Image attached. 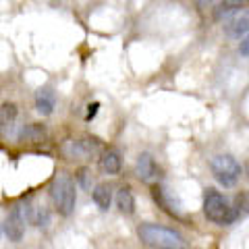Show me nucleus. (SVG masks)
<instances>
[{
	"label": "nucleus",
	"instance_id": "obj_1",
	"mask_svg": "<svg viewBox=\"0 0 249 249\" xmlns=\"http://www.w3.org/2000/svg\"><path fill=\"white\" fill-rule=\"evenodd\" d=\"M137 237L143 245L152 249H189L187 239L175 229L162 227V224L143 222L137 227Z\"/></svg>",
	"mask_w": 249,
	"mask_h": 249
},
{
	"label": "nucleus",
	"instance_id": "obj_2",
	"mask_svg": "<svg viewBox=\"0 0 249 249\" xmlns=\"http://www.w3.org/2000/svg\"><path fill=\"white\" fill-rule=\"evenodd\" d=\"M50 197L60 216H71L77 206V185L71 175L58 173L50 185Z\"/></svg>",
	"mask_w": 249,
	"mask_h": 249
},
{
	"label": "nucleus",
	"instance_id": "obj_3",
	"mask_svg": "<svg viewBox=\"0 0 249 249\" xmlns=\"http://www.w3.org/2000/svg\"><path fill=\"white\" fill-rule=\"evenodd\" d=\"M204 214L214 224H232L237 220L231 201L214 187H208L204 191Z\"/></svg>",
	"mask_w": 249,
	"mask_h": 249
},
{
	"label": "nucleus",
	"instance_id": "obj_4",
	"mask_svg": "<svg viewBox=\"0 0 249 249\" xmlns=\"http://www.w3.org/2000/svg\"><path fill=\"white\" fill-rule=\"evenodd\" d=\"M210 168H212V175L222 187H235L239 183L241 175H243V168L237 162V158H232L229 154H218L210 160Z\"/></svg>",
	"mask_w": 249,
	"mask_h": 249
},
{
	"label": "nucleus",
	"instance_id": "obj_5",
	"mask_svg": "<svg viewBox=\"0 0 249 249\" xmlns=\"http://www.w3.org/2000/svg\"><path fill=\"white\" fill-rule=\"evenodd\" d=\"M102 142L98 137H91V135H85L79 139H67L62 143V154L67 158H75V160H91L100 156L102 152Z\"/></svg>",
	"mask_w": 249,
	"mask_h": 249
},
{
	"label": "nucleus",
	"instance_id": "obj_6",
	"mask_svg": "<svg viewBox=\"0 0 249 249\" xmlns=\"http://www.w3.org/2000/svg\"><path fill=\"white\" fill-rule=\"evenodd\" d=\"M4 235L11 243H19L25 237V216H23L21 206H13L9 216L4 220Z\"/></svg>",
	"mask_w": 249,
	"mask_h": 249
},
{
	"label": "nucleus",
	"instance_id": "obj_7",
	"mask_svg": "<svg viewBox=\"0 0 249 249\" xmlns=\"http://www.w3.org/2000/svg\"><path fill=\"white\" fill-rule=\"evenodd\" d=\"M135 177L142 183L154 185L160 178V166L156 164L154 156L152 154H139L137 162H135Z\"/></svg>",
	"mask_w": 249,
	"mask_h": 249
},
{
	"label": "nucleus",
	"instance_id": "obj_8",
	"mask_svg": "<svg viewBox=\"0 0 249 249\" xmlns=\"http://www.w3.org/2000/svg\"><path fill=\"white\" fill-rule=\"evenodd\" d=\"M19 143H29V145H40L44 142H48V129L42 123H29L25 127H21L17 135Z\"/></svg>",
	"mask_w": 249,
	"mask_h": 249
},
{
	"label": "nucleus",
	"instance_id": "obj_9",
	"mask_svg": "<svg viewBox=\"0 0 249 249\" xmlns=\"http://www.w3.org/2000/svg\"><path fill=\"white\" fill-rule=\"evenodd\" d=\"M247 29H249V15L247 11H239L235 15H231L224 23V31H227V36L235 37V40H241V37L247 36Z\"/></svg>",
	"mask_w": 249,
	"mask_h": 249
},
{
	"label": "nucleus",
	"instance_id": "obj_10",
	"mask_svg": "<svg viewBox=\"0 0 249 249\" xmlns=\"http://www.w3.org/2000/svg\"><path fill=\"white\" fill-rule=\"evenodd\" d=\"M19 108L15 102H4L0 106V137H9L13 135L15 124H17Z\"/></svg>",
	"mask_w": 249,
	"mask_h": 249
},
{
	"label": "nucleus",
	"instance_id": "obj_11",
	"mask_svg": "<svg viewBox=\"0 0 249 249\" xmlns=\"http://www.w3.org/2000/svg\"><path fill=\"white\" fill-rule=\"evenodd\" d=\"M100 170L104 175H119L121 168H123V158H121V152L116 147H108V150L100 152Z\"/></svg>",
	"mask_w": 249,
	"mask_h": 249
},
{
	"label": "nucleus",
	"instance_id": "obj_12",
	"mask_svg": "<svg viewBox=\"0 0 249 249\" xmlns=\"http://www.w3.org/2000/svg\"><path fill=\"white\" fill-rule=\"evenodd\" d=\"M21 210H23V216H25V222L36 224V227H46L50 220L48 210L42 204H36V201H29V204H25V208H21Z\"/></svg>",
	"mask_w": 249,
	"mask_h": 249
},
{
	"label": "nucleus",
	"instance_id": "obj_13",
	"mask_svg": "<svg viewBox=\"0 0 249 249\" xmlns=\"http://www.w3.org/2000/svg\"><path fill=\"white\" fill-rule=\"evenodd\" d=\"M54 108H56V93H54V89H50V88L37 89V93H36V110L40 112L42 116H48V114L54 112Z\"/></svg>",
	"mask_w": 249,
	"mask_h": 249
},
{
	"label": "nucleus",
	"instance_id": "obj_14",
	"mask_svg": "<svg viewBox=\"0 0 249 249\" xmlns=\"http://www.w3.org/2000/svg\"><path fill=\"white\" fill-rule=\"evenodd\" d=\"M116 208H119V212L124 216L135 214V196L129 185H123L121 189L116 191Z\"/></svg>",
	"mask_w": 249,
	"mask_h": 249
},
{
	"label": "nucleus",
	"instance_id": "obj_15",
	"mask_svg": "<svg viewBox=\"0 0 249 249\" xmlns=\"http://www.w3.org/2000/svg\"><path fill=\"white\" fill-rule=\"evenodd\" d=\"M245 6H247V0H220L214 9V19L224 21V19H229L231 15L243 11Z\"/></svg>",
	"mask_w": 249,
	"mask_h": 249
},
{
	"label": "nucleus",
	"instance_id": "obj_16",
	"mask_svg": "<svg viewBox=\"0 0 249 249\" xmlns=\"http://www.w3.org/2000/svg\"><path fill=\"white\" fill-rule=\"evenodd\" d=\"M91 197H93V204L102 210V212H108L112 206V187L108 183H98L91 189Z\"/></svg>",
	"mask_w": 249,
	"mask_h": 249
},
{
	"label": "nucleus",
	"instance_id": "obj_17",
	"mask_svg": "<svg viewBox=\"0 0 249 249\" xmlns=\"http://www.w3.org/2000/svg\"><path fill=\"white\" fill-rule=\"evenodd\" d=\"M77 183H79L83 189L91 191V170L89 168H79L77 170Z\"/></svg>",
	"mask_w": 249,
	"mask_h": 249
},
{
	"label": "nucleus",
	"instance_id": "obj_18",
	"mask_svg": "<svg viewBox=\"0 0 249 249\" xmlns=\"http://www.w3.org/2000/svg\"><path fill=\"white\" fill-rule=\"evenodd\" d=\"M232 210H235V218H237V220L241 216H245V212H247V196H245V193H239V196H237V201H235V206H232Z\"/></svg>",
	"mask_w": 249,
	"mask_h": 249
},
{
	"label": "nucleus",
	"instance_id": "obj_19",
	"mask_svg": "<svg viewBox=\"0 0 249 249\" xmlns=\"http://www.w3.org/2000/svg\"><path fill=\"white\" fill-rule=\"evenodd\" d=\"M239 52H241V56H243V58H247V54H249V40H247V36H245V37H241Z\"/></svg>",
	"mask_w": 249,
	"mask_h": 249
},
{
	"label": "nucleus",
	"instance_id": "obj_20",
	"mask_svg": "<svg viewBox=\"0 0 249 249\" xmlns=\"http://www.w3.org/2000/svg\"><path fill=\"white\" fill-rule=\"evenodd\" d=\"M89 110H88V114H85V121H91L93 116H96V112H98V108H100V104H89L88 106Z\"/></svg>",
	"mask_w": 249,
	"mask_h": 249
},
{
	"label": "nucleus",
	"instance_id": "obj_21",
	"mask_svg": "<svg viewBox=\"0 0 249 249\" xmlns=\"http://www.w3.org/2000/svg\"><path fill=\"white\" fill-rule=\"evenodd\" d=\"M196 2H197V6H199V9L204 11V9H208V6H212V4L216 2V0H196Z\"/></svg>",
	"mask_w": 249,
	"mask_h": 249
},
{
	"label": "nucleus",
	"instance_id": "obj_22",
	"mask_svg": "<svg viewBox=\"0 0 249 249\" xmlns=\"http://www.w3.org/2000/svg\"><path fill=\"white\" fill-rule=\"evenodd\" d=\"M0 232H2V224H0Z\"/></svg>",
	"mask_w": 249,
	"mask_h": 249
}]
</instances>
